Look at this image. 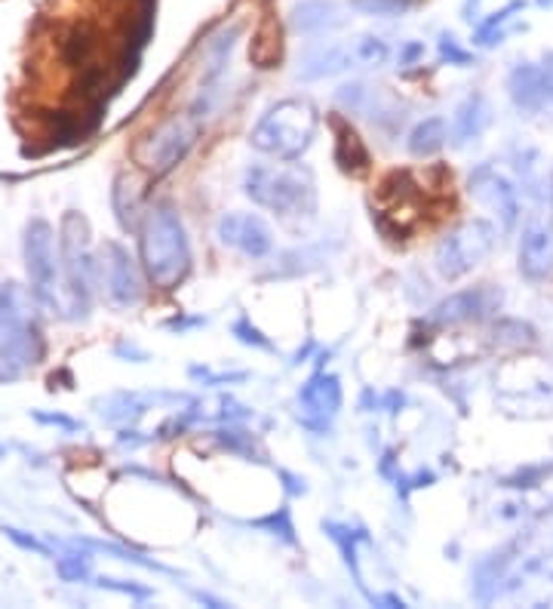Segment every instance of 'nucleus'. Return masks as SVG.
Instances as JSON below:
<instances>
[{
	"label": "nucleus",
	"mask_w": 553,
	"mask_h": 609,
	"mask_svg": "<svg viewBox=\"0 0 553 609\" xmlns=\"http://www.w3.org/2000/svg\"><path fill=\"white\" fill-rule=\"evenodd\" d=\"M135 231H139V266L145 278L163 292L179 290L194 266L191 240L179 210L170 200H160L142 212V222Z\"/></svg>",
	"instance_id": "f257e3e1"
},
{
	"label": "nucleus",
	"mask_w": 553,
	"mask_h": 609,
	"mask_svg": "<svg viewBox=\"0 0 553 609\" xmlns=\"http://www.w3.org/2000/svg\"><path fill=\"white\" fill-rule=\"evenodd\" d=\"M243 194L283 222H314L320 207L314 170L299 160L250 163L243 170Z\"/></svg>",
	"instance_id": "f03ea898"
},
{
	"label": "nucleus",
	"mask_w": 553,
	"mask_h": 609,
	"mask_svg": "<svg viewBox=\"0 0 553 609\" xmlns=\"http://www.w3.org/2000/svg\"><path fill=\"white\" fill-rule=\"evenodd\" d=\"M34 296L13 280L0 283V385L19 382L47 355Z\"/></svg>",
	"instance_id": "7ed1b4c3"
},
{
	"label": "nucleus",
	"mask_w": 553,
	"mask_h": 609,
	"mask_svg": "<svg viewBox=\"0 0 553 609\" xmlns=\"http://www.w3.org/2000/svg\"><path fill=\"white\" fill-rule=\"evenodd\" d=\"M320 130V108L304 96H286L264 111L250 130V146L274 160H302Z\"/></svg>",
	"instance_id": "20e7f679"
},
{
	"label": "nucleus",
	"mask_w": 553,
	"mask_h": 609,
	"mask_svg": "<svg viewBox=\"0 0 553 609\" xmlns=\"http://www.w3.org/2000/svg\"><path fill=\"white\" fill-rule=\"evenodd\" d=\"M90 219L78 210H66L59 219V271L66 290V311L71 320H87L95 296V252L90 240Z\"/></svg>",
	"instance_id": "39448f33"
},
{
	"label": "nucleus",
	"mask_w": 553,
	"mask_h": 609,
	"mask_svg": "<svg viewBox=\"0 0 553 609\" xmlns=\"http://www.w3.org/2000/svg\"><path fill=\"white\" fill-rule=\"evenodd\" d=\"M499 243V226L489 219H467L449 228L443 238L436 240L434 266L443 280H459L471 274L474 268L486 262Z\"/></svg>",
	"instance_id": "423d86ee"
},
{
	"label": "nucleus",
	"mask_w": 553,
	"mask_h": 609,
	"mask_svg": "<svg viewBox=\"0 0 553 609\" xmlns=\"http://www.w3.org/2000/svg\"><path fill=\"white\" fill-rule=\"evenodd\" d=\"M200 139V120L188 111V114H175L167 123H160L158 130L145 133L135 148H132V160L139 170H145L148 176H167L179 163H182Z\"/></svg>",
	"instance_id": "0eeeda50"
},
{
	"label": "nucleus",
	"mask_w": 553,
	"mask_h": 609,
	"mask_svg": "<svg viewBox=\"0 0 553 609\" xmlns=\"http://www.w3.org/2000/svg\"><path fill=\"white\" fill-rule=\"evenodd\" d=\"M22 262H26L28 290L43 308H59L56 278H59V243L53 226L43 216H31L22 228Z\"/></svg>",
	"instance_id": "6e6552de"
},
{
	"label": "nucleus",
	"mask_w": 553,
	"mask_h": 609,
	"mask_svg": "<svg viewBox=\"0 0 553 609\" xmlns=\"http://www.w3.org/2000/svg\"><path fill=\"white\" fill-rule=\"evenodd\" d=\"M95 283L102 287L108 302L120 308V311L139 308L145 299L142 266L135 262V256L120 240L99 243V250H95Z\"/></svg>",
	"instance_id": "1a4fd4ad"
},
{
	"label": "nucleus",
	"mask_w": 553,
	"mask_h": 609,
	"mask_svg": "<svg viewBox=\"0 0 553 609\" xmlns=\"http://www.w3.org/2000/svg\"><path fill=\"white\" fill-rule=\"evenodd\" d=\"M295 403H299V422H302V428H308L316 438L330 435L332 422H335V416L342 412L344 403L342 379L326 370H316L314 376L299 388Z\"/></svg>",
	"instance_id": "9d476101"
},
{
	"label": "nucleus",
	"mask_w": 553,
	"mask_h": 609,
	"mask_svg": "<svg viewBox=\"0 0 553 609\" xmlns=\"http://www.w3.org/2000/svg\"><path fill=\"white\" fill-rule=\"evenodd\" d=\"M467 191H471V198H474L480 207H486V210L495 216L501 234L516 231L520 216H523V203H520V194H516V188L511 186L507 176H501L492 163H480V167L471 172V179H467Z\"/></svg>",
	"instance_id": "9b49d317"
},
{
	"label": "nucleus",
	"mask_w": 553,
	"mask_h": 609,
	"mask_svg": "<svg viewBox=\"0 0 553 609\" xmlns=\"http://www.w3.org/2000/svg\"><path fill=\"white\" fill-rule=\"evenodd\" d=\"M504 304V290L495 283H480L446 296L443 302H436L428 315V323L436 327H461V323H483L495 318Z\"/></svg>",
	"instance_id": "f8f14e48"
},
{
	"label": "nucleus",
	"mask_w": 553,
	"mask_h": 609,
	"mask_svg": "<svg viewBox=\"0 0 553 609\" xmlns=\"http://www.w3.org/2000/svg\"><path fill=\"white\" fill-rule=\"evenodd\" d=\"M240 26L222 28L219 34H212L210 43H207V53H203V78H200V90L191 102V114L198 120L210 118V111L219 102V87H222L224 71H228V62L234 56V47H238Z\"/></svg>",
	"instance_id": "ddd939ff"
},
{
	"label": "nucleus",
	"mask_w": 553,
	"mask_h": 609,
	"mask_svg": "<svg viewBox=\"0 0 553 609\" xmlns=\"http://www.w3.org/2000/svg\"><path fill=\"white\" fill-rule=\"evenodd\" d=\"M215 238L247 259H268L274 252V231L255 212H224L215 222Z\"/></svg>",
	"instance_id": "4468645a"
},
{
	"label": "nucleus",
	"mask_w": 553,
	"mask_h": 609,
	"mask_svg": "<svg viewBox=\"0 0 553 609\" xmlns=\"http://www.w3.org/2000/svg\"><path fill=\"white\" fill-rule=\"evenodd\" d=\"M188 395H170V391H111L105 398L92 400V410L105 425L132 428L158 403H191Z\"/></svg>",
	"instance_id": "2eb2a0df"
},
{
	"label": "nucleus",
	"mask_w": 553,
	"mask_h": 609,
	"mask_svg": "<svg viewBox=\"0 0 553 609\" xmlns=\"http://www.w3.org/2000/svg\"><path fill=\"white\" fill-rule=\"evenodd\" d=\"M351 68H360L354 40H316V43H311V47L299 56L295 78L304 80V83H314V80L344 74V71H351Z\"/></svg>",
	"instance_id": "dca6fc26"
},
{
	"label": "nucleus",
	"mask_w": 553,
	"mask_h": 609,
	"mask_svg": "<svg viewBox=\"0 0 553 609\" xmlns=\"http://www.w3.org/2000/svg\"><path fill=\"white\" fill-rule=\"evenodd\" d=\"M516 268H520V278H526L529 283H541L553 274V231L541 219H529L523 228Z\"/></svg>",
	"instance_id": "f3484780"
},
{
	"label": "nucleus",
	"mask_w": 553,
	"mask_h": 609,
	"mask_svg": "<svg viewBox=\"0 0 553 609\" xmlns=\"http://www.w3.org/2000/svg\"><path fill=\"white\" fill-rule=\"evenodd\" d=\"M290 28L299 38H326L348 26V16L339 0H295L290 7Z\"/></svg>",
	"instance_id": "a211bd4d"
},
{
	"label": "nucleus",
	"mask_w": 553,
	"mask_h": 609,
	"mask_svg": "<svg viewBox=\"0 0 553 609\" xmlns=\"http://www.w3.org/2000/svg\"><path fill=\"white\" fill-rule=\"evenodd\" d=\"M507 96H511L516 111H523V114H539L551 106L541 62H516L507 71Z\"/></svg>",
	"instance_id": "6ab92c4d"
},
{
	"label": "nucleus",
	"mask_w": 553,
	"mask_h": 609,
	"mask_svg": "<svg viewBox=\"0 0 553 609\" xmlns=\"http://www.w3.org/2000/svg\"><path fill=\"white\" fill-rule=\"evenodd\" d=\"M492 127V106L483 93H467L461 99L449 120V142L467 148Z\"/></svg>",
	"instance_id": "aec40b11"
},
{
	"label": "nucleus",
	"mask_w": 553,
	"mask_h": 609,
	"mask_svg": "<svg viewBox=\"0 0 553 609\" xmlns=\"http://www.w3.org/2000/svg\"><path fill=\"white\" fill-rule=\"evenodd\" d=\"M514 555H516V545H504L499 551H492V555L480 557L474 567V597L480 603H489V600H495L501 591V582H507V572L514 567Z\"/></svg>",
	"instance_id": "412c9836"
},
{
	"label": "nucleus",
	"mask_w": 553,
	"mask_h": 609,
	"mask_svg": "<svg viewBox=\"0 0 553 609\" xmlns=\"http://www.w3.org/2000/svg\"><path fill=\"white\" fill-rule=\"evenodd\" d=\"M332 136H335V146H332V154H335V163L342 167V172L348 176H366L369 172V148L363 146V139L356 133L354 127L344 118H330Z\"/></svg>",
	"instance_id": "4be33fe9"
},
{
	"label": "nucleus",
	"mask_w": 553,
	"mask_h": 609,
	"mask_svg": "<svg viewBox=\"0 0 553 609\" xmlns=\"http://www.w3.org/2000/svg\"><path fill=\"white\" fill-rule=\"evenodd\" d=\"M111 210L118 216V226L123 231H135L142 222V191L132 182L127 172L114 176V186H111Z\"/></svg>",
	"instance_id": "5701e85b"
},
{
	"label": "nucleus",
	"mask_w": 553,
	"mask_h": 609,
	"mask_svg": "<svg viewBox=\"0 0 553 609\" xmlns=\"http://www.w3.org/2000/svg\"><path fill=\"white\" fill-rule=\"evenodd\" d=\"M449 142V120L443 118H424L415 123L406 136V151L412 158H434Z\"/></svg>",
	"instance_id": "b1692460"
},
{
	"label": "nucleus",
	"mask_w": 553,
	"mask_h": 609,
	"mask_svg": "<svg viewBox=\"0 0 553 609\" xmlns=\"http://www.w3.org/2000/svg\"><path fill=\"white\" fill-rule=\"evenodd\" d=\"M323 532H326L332 542H335V548L342 551L344 567L354 572L356 588H360V591L369 597L366 582H363V572H360V557H356V542H366V532L351 530L348 523H339V520H323Z\"/></svg>",
	"instance_id": "393cba45"
},
{
	"label": "nucleus",
	"mask_w": 553,
	"mask_h": 609,
	"mask_svg": "<svg viewBox=\"0 0 553 609\" xmlns=\"http://www.w3.org/2000/svg\"><path fill=\"white\" fill-rule=\"evenodd\" d=\"M523 10H526V0H511L507 7H501V10H495L489 19H483L474 31L476 47H495V43H501V38L507 34L504 26H507L516 13H523Z\"/></svg>",
	"instance_id": "a878e982"
},
{
	"label": "nucleus",
	"mask_w": 553,
	"mask_h": 609,
	"mask_svg": "<svg viewBox=\"0 0 553 609\" xmlns=\"http://www.w3.org/2000/svg\"><path fill=\"white\" fill-rule=\"evenodd\" d=\"M56 572H59V579L68 585L90 582L92 579L90 551H87V548H80V545H71V551L56 557Z\"/></svg>",
	"instance_id": "bb28decb"
},
{
	"label": "nucleus",
	"mask_w": 553,
	"mask_h": 609,
	"mask_svg": "<svg viewBox=\"0 0 553 609\" xmlns=\"http://www.w3.org/2000/svg\"><path fill=\"white\" fill-rule=\"evenodd\" d=\"M492 336H495V345H504V348H532L539 342V332L523 320H499Z\"/></svg>",
	"instance_id": "cd10ccee"
},
{
	"label": "nucleus",
	"mask_w": 553,
	"mask_h": 609,
	"mask_svg": "<svg viewBox=\"0 0 553 609\" xmlns=\"http://www.w3.org/2000/svg\"><path fill=\"white\" fill-rule=\"evenodd\" d=\"M250 527H255V530H264V532H268V536H274V539H280V542L299 545V539H295V527H292L290 508H276V511H271V515H268V517H259V520H250Z\"/></svg>",
	"instance_id": "c85d7f7f"
},
{
	"label": "nucleus",
	"mask_w": 553,
	"mask_h": 609,
	"mask_svg": "<svg viewBox=\"0 0 553 609\" xmlns=\"http://www.w3.org/2000/svg\"><path fill=\"white\" fill-rule=\"evenodd\" d=\"M354 50L360 68H379L384 66L388 56H391L388 40L379 38V34H360V38H354Z\"/></svg>",
	"instance_id": "c756f323"
},
{
	"label": "nucleus",
	"mask_w": 553,
	"mask_h": 609,
	"mask_svg": "<svg viewBox=\"0 0 553 609\" xmlns=\"http://www.w3.org/2000/svg\"><path fill=\"white\" fill-rule=\"evenodd\" d=\"M212 438H215V443H222L228 452H234V456H247V459H255V456H259V452H255V438H252L250 431L238 428L234 422H228V428L215 431Z\"/></svg>",
	"instance_id": "7c9ffc66"
},
{
	"label": "nucleus",
	"mask_w": 553,
	"mask_h": 609,
	"mask_svg": "<svg viewBox=\"0 0 553 609\" xmlns=\"http://www.w3.org/2000/svg\"><path fill=\"white\" fill-rule=\"evenodd\" d=\"M231 336L238 339L240 345H247V348H255V351H276L274 342L264 336L255 323H252L250 315H240L234 323H231Z\"/></svg>",
	"instance_id": "2f4dec72"
},
{
	"label": "nucleus",
	"mask_w": 553,
	"mask_h": 609,
	"mask_svg": "<svg viewBox=\"0 0 553 609\" xmlns=\"http://www.w3.org/2000/svg\"><path fill=\"white\" fill-rule=\"evenodd\" d=\"M92 585L95 588H102V591H114V595L132 597V600H139V603H145L154 597V591L148 588V585L132 582V579H114V576H92Z\"/></svg>",
	"instance_id": "473e14b6"
},
{
	"label": "nucleus",
	"mask_w": 553,
	"mask_h": 609,
	"mask_svg": "<svg viewBox=\"0 0 553 609\" xmlns=\"http://www.w3.org/2000/svg\"><path fill=\"white\" fill-rule=\"evenodd\" d=\"M412 3L415 0H351V10L363 16H382V19H388V16L409 13Z\"/></svg>",
	"instance_id": "72a5a7b5"
},
{
	"label": "nucleus",
	"mask_w": 553,
	"mask_h": 609,
	"mask_svg": "<svg viewBox=\"0 0 553 609\" xmlns=\"http://www.w3.org/2000/svg\"><path fill=\"white\" fill-rule=\"evenodd\" d=\"M92 47H95V40H92L90 28H74V34L66 40V59L71 66H83L90 59Z\"/></svg>",
	"instance_id": "f704fd0d"
},
{
	"label": "nucleus",
	"mask_w": 553,
	"mask_h": 609,
	"mask_svg": "<svg viewBox=\"0 0 553 609\" xmlns=\"http://www.w3.org/2000/svg\"><path fill=\"white\" fill-rule=\"evenodd\" d=\"M0 532H3L16 548H22V551H31V555H40V557H53V548L43 542V539H38L34 532L19 530V527H7V523L0 527Z\"/></svg>",
	"instance_id": "c9c22d12"
},
{
	"label": "nucleus",
	"mask_w": 553,
	"mask_h": 609,
	"mask_svg": "<svg viewBox=\"0 0 553 609\" xmlns=\"http://www.w3.org/2000/svg\"><path fill=\"white\" fill-rule=\"evenodd\" d=\"M553 468H547V465H539V468H520V471H516V475H511V477H504V480H501V487H511V490H523V487H539L541 480H544V477L551 475Z\"/></svg>",
	"instance_id": "e433bc0d"
},
{
	"label": "nucleus",
	"mask_w": 553,
	"mask_h": 609,
	"mask_svg": "<svg viewBox=\"0 0 553 609\" xmlns=\"http://www.w3.org/2000/svg\"><path fill=\"white\" fill-rule=\"evenodd\" d=\"M436 50H440V62H449V66H474V56L467 53V50H461L459 40L452 38V34H443L440 43H436Z\"/></svg>",
	"instance_id": "4c0bfd02"
},
{
	"label": "nucleus",
	"mask_w": 553,
	"mask_h": 609,
	"mask_svg": "<svg viewBox=\"0 0 553 609\" xmlns=\"http://www.w3.org/2000/svg\"><path fill=\"white\" fill-rule=\"evenodd\" d=\"M31 419L38 425H50V428H59V431H66V435H78L83 425L78 419H71L66 412H43V410H31Z\"/></svg>",
	"instance_id": "58836bf2"
},
{
	"label": "nucleus",
	"mask_w": 553,
	"mask_h": 609,
	"mask_svg": "<svg viewBox=\"0 0 553 609\" xmlns=\"http://www.w3.org/2000/svg\"><path fill=\"white\" fill-rule=\"evenodd\" d=\"M250 407H243V403H238V400L231 398H222V412H219L222 422H243V419H250Z\"/></svg>",
	"instance_id": "ea45409f"
},
{
	"label": "nucleus",
	"mask_w": 553,
	"mask_h": 609,
	"mask_svg": "<svg viewBox=\"0 0 553 609\" xmlns=\"http://www.w3.org/2000/svg\"><path fill=\"white\" fill-rule=\"evenodd\" d=\"M422 56H424V43H419V40H409V43H403V47H400V56H396V62H400L403 68L415 66V62H419Z\"/></svg>",
	"instance_id": "a19ab883"
},
{
	"label": "nucleus",
	"mask_w": 553,
	"mask_h": 609,
	"mask_svg": "<svg viewBox=\"0 0 553 609\" xmlns=\"http://www.w3.org/2000/svg\"><path fill=\"white\" fill-rule=\"evenodd\" d=\"M163 327L172 332H188V330H194V327H207V318H172L167 320Z\"/></svg>",
	"instance_id": "79ce46f5"
},
{
	"label": "nucleus",
	"mask_w": 553,
	"mask_h": 609,
	"mask_svg": "<svg viewBox=\"0 0 553 609\" xmlns=\"http://www.w3.org/2000/svg\"><path fill=\"white\" fill-rule=\"evenodd\" d=\"M369 603H375V607H388V609H403L406 607V600L400 595H369Z\"/></svg>",
	"instance_id": "37998d69"
},
{
	"label": "nucleus",
	"mask_w": 553,
	"mask_h": 609,
	"mask_svg": "<svg viewBox=\"0 0 553 609\" xmlns=\"http://www.w3.org/2000/svg\"><path fill=\"white\" fill-rule=\"evenodd\" d=\"M280 477L286 480V490H290V496H304V492H308L304 477H295V475H290V471H280Z\"/></svg>",
	"instance_id": "c03bdc74"
},
{
	"label": "nucleus",
	"mask_w": 553,
	"mask_h": 609,
	"mask_svg": "<svg viewBox=\"0 0 553 609\" xmlns=\"http://www.w3.org/2000/svg\"><path fill=\"white\" fill-rule=\"evenodd\" d=\"M541 71H544V83H547V99L553 106V53H547L541 59Z\"/></svg>",
	"instance_id": "a18cd8bd"
},
{
	"label": "nucleus",
	"mask_w": 553,
	"mask_h": 609,
	"mask_svg": "<svg viewBox=\"0 0 553 609\" xmlns=\"http://www.w3.org/2000/svg\"><path fill=\"white\" fill-rule=\"evenodd\" d=\"M114 355H127V358H139V363H145L148 360V355L145 351H139V348H135V345H127V342H120L118 348H114Z\"/></svg>",
	"instance_id": "49530a36"
},
{
	"label": "nucleus",
	"mask_w": 553,
	"mask_h": 609,
	"mask_svg": "<svg viewBox=\"0 0 553 609\" xmlns=\"http://www.w3.org/2000/svg\"><path fill=\"white\" fill-rule=\"evenodd\" d=\"M200 600V603H212V607L215 609H222V607H228V603H224V600H219V597H210V595H203V591H200V595H194Z\"/></svg>",
	"instance_id": "de8ad7c7"
},
{
	"label": "nucleus",
	"mask_w": 553,
	"mask_h": 609,
	"mask_svg": "<svg viewBox=\"0 0 553 609\" xmlns=\"http://www.w3.org/2000/svg\"><path fill=\"white\" fill-rule=\"evenodd\" d=\"M547 203H551V216H553V170L547 176Z\"/></svg>",
	"instance_id": "09e8293b"
},
{
	"label": "nucleus",
	"mask_w": 553,
	"mask_h": 609,
	"mask_svg": "<svg viewBox=\"0 0 553 609\" xmlns=\"http://www.w3.org/2000/svg\"><path fill=\"white\" fill-rule=\"evenodd\" d=\"M535 3H539L541 10H551V7H553V0H535Z\"/></svg>",
	"instance_id": "8fccbe9b"
},
{
	"label": "nucleus",
	"mask_w": 553,
	"mask_h": 609,
	"mask_svg": "<svg viewBox=\"0 0 553 609\" xmlns=\"http://www.w3.org/2000/svg\"><path fill=\"white\" fill-rule=\"evenodd\" d=\"M3 456H7V447H3V443H0V459H3Z\"/></svg>",
	"instance_id": "3c124183"
}]
</instances>
